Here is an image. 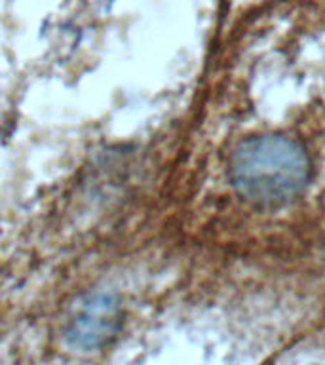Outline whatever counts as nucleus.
<instances>
[{"instance_id":"2","label":"nucleus","mask_w":325,"mask_h":365,"mask_svg":"<svg viewBox=\"0 0 325 365\" xmlns=\"http://www.w3.org/2000/svg\"><path fill=\"white\" fill-rule=\"evenodd\" d=\"M118 327V304L107 293H93L74 307L68 319L67 336L74 344L93 348L113 335Z\"/></svg>"},{"instance_id":"1","label":"nucleus","mask_w":325,"mask_h":365,"mask_svg":"<svg viewBox=\"0 0 325 365\" xmlns=\"http://www.w3.org/2000/svg\"><path fill=\"white\" fill-rule=\"evenodd\" d=\"M232 179L251 198L278 202L304 187L308 160L289 139L259 137L238 148L232 162Z\"/></svg>"}]
</instances>
